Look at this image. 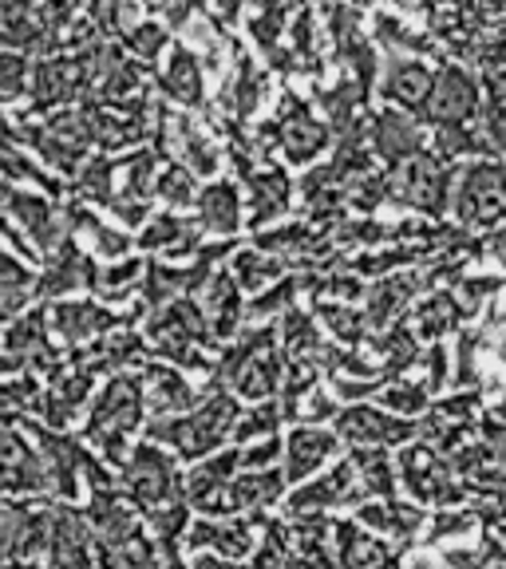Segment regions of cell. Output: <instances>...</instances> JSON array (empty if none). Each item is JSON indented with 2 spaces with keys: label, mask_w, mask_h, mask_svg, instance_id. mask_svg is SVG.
<instances>
[{
  "label": "cell",
  "mask_w": 506,
  "mask_h": 569,
  "mask_svg": "<svg viewBox=\"0 0 506 569\" xmlns=\"http://www.w3.org/2000/svg\"><path fill=\"white\" fill-rule=\"evenodd\" d=\"M4 218L24 226V233L36 241V249H40L44 258L71 238V226L63 222L68 210L60 213L52 202V194H28V190H20L17 182H4Z\"/></svg>",
  "instance_id": "30bf717a"
},
{
  "label": "cell",
  "mask_w": 506,
  "mask_h": 569,
  "mask_svg": "<svg viewBox=\"0 0 506 569\" xmlns=\"http://www.w3.org/2000/svg\"><path fill=\"white\" fill-rule=\"evenodd\" d=\"M380 403L391 411H404V416H424L427 403H431V391H427L424 380H404L400 376V380L384 383Z\"/></svg>",
  "instance_id": "f6af8a7d"
},
{
  "label": "cell",
  "mask_w": 506,
  "mask_h": 569,
  "mask_svg": "<svg viewBox=\"0 0 506 569\" xmlns=\"http://www.w3.org/2000/svg\"><path fill=\"white\" fill-rule=\"evenodd\" d=\"M439 419H447V423H475V411H479V391H463V396H452V400H439L436 408Z\"/></svg>",
  "instance_id": "9f6ffc18"
},
{
  "label": "cell",
  "mask_w": 506,
  "mask_h": 569,
  "mask_svg": "<svg viewBox=\"0 0 506 569\" xmlns=\"http://www.w3.org/2000/svg\"><path fill=\"white\" fill-rule=\"evenodd\" d=\"M479 345H483V332H475V329L459 332V368H455V383H459V388H475V383H479V372H475Z\"/></svg>",
  "instance_id": "db71d44e"
},
{
  "label": "cell",
  "mask_w": 506,
  "mask_h": 569,
  "mask_svg": "<svg viewBox=\"0 0 506 569\" xmlns=\"http://www.w3.org/2000/svg\"><path fill=\"white\" fill-rule=\"evenodd\" d=\"M297 293H301V277H285V281H277L274 289H261V293H254L246 317H254V320L281 317L285 309H294V297Z\"/></svg>",
  "instance_id": "7dc6e473"
},
{
  "label": "cell",
  "mask_w": 506,
  "mask_h": 569,
  "mask_svg": "<svg viewBox=\"0 0 506 569\" xmlns=\"http://www.w3.org/2000/svg\"><path fill=\"white\" fill-rule=\"evenodd\" d=\"M214 4H218V12H222V20H234L241 9V0H214Z\"/></svg>",
  "instance_id": "be15d7a7"
},
{
  "label": "cell",
  "mask_w": 506,
  "mask_h": 569,
  "mask_svg": "<svg viewBox=\"0 0 506 569\" xmlns=\"http://www.w3.org/2000/svg\"><path fill=\"white\" fill-rule=\"evenodd\" d=\"M17 423L24 427V431L36 439V443H40V455H44V462H48V475H52V495L63 498V502H71V498L80 495V487H76V471H83V462H88V451H83V447L76 443V439L63 436V431L48 427L44 419L20 416Z\"/></svg>",
  "instance_id": "5bb4252c"
},
{
  "label": "cell",
  "mask_w": 506,
  "mask_h": 569,
  "mask_svg": "<svg viewBox=\"0 0 506 569\" xmlns=\"http://www.w3.org/2000/svg\"><path fill=\"white\" fill-rule=\"evenodd\" d=\"M495 416H503V419H506V400H503V403H498V411H495Z\"/></svg>",
  "instance_id": "e7e4bbea"
},
{
  "label": "cell",
  "mask_w": 506,
  "mask_h": 569,
  "mask_svg": "<svg viewBox=\"0 0 506 569\" xmlns=\"http://www.w3.org/2000/svg\"><path fill=\"white\" fill-rule=\"evenodd\" d=\"M261 96H266V76L254 68V60H249V56H238V71L226 80L222 96H218V103H222V116L241 119V123H246V119L258 111Z\"/></svg>",
  "instance_id": "d6a6232c"
},
{
  "label": "cell",
  "mask_w": 506,
  "mask_h": 569,
  "mask_svg": "<svg viewBox=\"0 0 506 569\" xmlns=\"http://www.w3.org/2000/svg\"><path fill=\"white\" fill-rule=\"evenodd\" d=\"M206 305L202 309L210 312V325H214V337L218 340H230L241 325V281L230 277L226 269H214L202 284Z\"/></svg>",
  "instance_id": "83f0119b"
},
{
  "label": "cell",
  "mask_w": 506,
  "mask_h": 569,
  "mask_svg": "<svg viewBox=\"0 0 506 569\" xmlns=\"http://www.w3.org/2000/svg\"><path fill=\"white\" fill-rule=\"evenodd\" d=\"M483 518L475 515V507H439V515L431 518V533L427 542H444V538H467Z\"/></svg>",
  "instance_id": "681fc988"
},
{
  "label": "cell",
  "mask_w": 506,
  "mask_h": 569,
  "mask_svg": "<svg viewBox=\"0 0 506 569\" xmlns=\"http://www.w3.org/2000/svg\"><path fill=\"white\" fill-rule=\"evenodd\" d=\"M123 487L142 510L187 498V479L178 475V462L162 447H155V439L131 447V459L123 462Z\"/></svg>",
  "instance_id": "ba28073f"
},
{
  "label": "cell",
  "mask_w": 506,
  "mask_h": 569,
  "mask_svg": "<svg viewBox=\"0 0 506 569\" xmlns=\"http://www.w3.org/2000/svg\"><path fill=\"white\" fill-rule=\"evenodd\" d=\"M396 467H400L404 487L411 490L416 502H431V507H463V502L472 498V487L459 482V475H455V467L447 462V455L439 451L431 439L404 447Z\"/></svg>",
  "instance_id": "8992f818"
},
{
  "label": "cell",
  "mask_w": 506,
  "mask_h": 569,
  "mask_svg": "<svg viewBox=\"0 0 506 569\" xmlns=\"http://www.w3.org/2000/svg\"><path fill=\"white\" fill-rule=\"evenodd\" d=\"M348 459L356 462V471H360L365 487L373 490V498L396 495V475H391V462H388V455H384V447H353Z\"/></svg>",
  "instance_id": "b9f144b4"
},
{
  "label": "cell",
  "mask_w": 506,
  "mask_h": 569,
  "mask_svg": "<svg viewBox=\"0 0 506 569\" xmlns=\"http://www.w3.org/2000/svg\"><path fill=\"white\" fill-rule=\"evenodd\" d=\"M419 293H427L424 273H411V269H400V273H384L376 284H368V320H373V337L388 332L396 320H404V312L411 309Z\"/></svg>",
  "instance_id": "ffe728a7"
},
{
  "label": "cell",
  "mask_w": 506,
  "mask_h": 569,
  "mask_svg": "<svg viewBox=\"0 0 506 569\" xmlns=\"http://www.w3.org/2000/svg\"><path fill=\"white\" fill-rule=\"evenodd\" d=\"M155 194L162 198V202L170 206V210H187V206L198 202V182H195V170L187 167V162H167V167L159 170V182H155Z\"/></svg>",
  "instance_id": "60d3db41"
},
{
  "label": "cell",
  "mask_w": 506,
  "mask_h": 569,
  "mask_svg": "<svg viewBox=\"0 0 506 569\" xmlns=\"http://www.w3.org/2000/svg\"><path fill=\"white\" fill-rule=\"evenodd\" d=\"M48 332H52V320H48L44 309L12 317L9 329H4V376H20V372L52 376L68 352L52 348Z\"/></svg>",
  "instance_id": "9c48e42d"
},
{
  "label": "cell",
  "mask_w": 506,
  "mask_h": 569,
  "mask_svg": "<svg viewBox=\"0 0 506 569\" xmlns=\"http://www.w3.org/2000/svg\"><path fill=\"white\" fill-rule=\"evenodd\" d=\"M281 273H285V261L277 258V253L269 258V249L249 246L234 258V277H238L241 289H249V293H261V289L277 284V277Z\"/></svg>",
  "instance_id": "ab89813d"
},
{
  "label": "cell",
  "mask_w": 506,
  "mask_h": 569,
  "mask_svg": "<svg viewBox=\"0 0 506 569\" xmlns=\"http://www.w3.org/2000/svg\"><path fill=\"white\" fill-rule=\"evenodd\" d=\"M479 111V83L459 68V63H447L444 71H436V88L427 99L424 119L427 123H467Z\"/></svg>",
  "instance_id": "d6986e66"
},
{
  "label": "cell",
  "mask_w": 506,
  "mask_h": 569,
  "mask_svg": "<svg viewBox=\"0 0 506 569\" xmlns=\"http://www.w3.org/2000/svg\"><path fill=\"white\" fill-rule=\"evenodd\" d=\"M436 147L444 159H463V154H487V159H495V147L487 142V134H475V127L467 123H439Z\"/></svg>",
  "instance_id": "7bdbcfd3"
},
{
  "label": "cell",
  "mask_w": 506,
  "mask_h": 569,
  "mask_svg": "<svg viewBox=\"0 0 506 569\" xmlns=\"http://www.w3.org/2000/svg\"><path fill=\"white\" fill-rule=\"evenodd\" d=\"M333 546H337V561L340 566H380V561H400L404 546L388 550V542L365 533L356 522H333Z\"/></svg>",
  "instance_id": "f546056e"
},
{
  "label": "cell",
  "mask_w": 506,
  "mask_h": 569,
  "mask_svg": "<svg viewBox=\"0 0 506 569\" xmlns=\"http://www.w3.org/2000/svg\"><path fill=\"white\" fill-rule=\"evenodd\" d=\"M4 174H9V182H20V178H24V182H32V187L44 190V194L63 198L60 178H52V174H44L40 167H32V162L17 151V142H9V147H4Z\"/></svg>",
  "instance_id": "c3c4849f"
},
{
  "label": "cell",
  "mask_w": 506,
  "mask_h": 569,
  "mask_svg": "<svg viewBox=\"0 0 506 569\" xmlns=\"http://www.w3.org/2000/svg\"><path fill=\"white\" fill-rule=\"evenodd\" d=\"M202 218L198 222H190V218H178V213H159V218H151L147 222V230L139 233V249H147V253H167V258H187L190 249H202Z\"/></svg>",
  "instance_id": "484cf974"
},
{
  "label": "cell",
  "mask_w": 506,
  "mask_h": 569,
  "mask_svg": "<svg viewBox=\"0 0 506 569\" xmlns=\"http://www.w3.org/2000/svg\"><path fill=\"white\" fill-rule=\"evenodd\" d=\"M455 218L467 230H495L506 218V167L503 162H472L455 178Z\"/></svg>",
  "instance_id": "52a82bcc"
},
{
  "label": "cell",
  "mask_w": 506,
  "mask_h": 569,
  "mask_svg": "<svg viewBox=\"0 0 506 569\" xmlns=\"http://www.w3.org/2000/svg\"><path fill=\"white\" fill-rule=\"evenodd\" d=\"M142 388H147L151 416H187L198 408V391L190 388V380H182V368L159 360V356L142 368Z\"/></svg>",
  "instance_id": "44dd1931"
},
{
  "label": "cell",
  "mask_w": 506,
  "mask_h": 569,
  "mask_svg": "<svg viewBox=\"0 0 506 569\" xmlns=\"http://www.w3.org/2000/svg\"><path fill=\"white\" fill-rule=\"evenodd\" d=\"M373 151L380 154V159H388V167L419 154L424 151V134H419L416 119H411L408 111H400V107L380 111V116L373 119Z\"/></svg>",
  "instance_id": "d4e9b609"
},
{
  "label": "cell",
  "mask_w": 506,
  "mask_h": 569,
  "mask_svg": "<svg viewBox=\"0 0 506 569\" xmlns=\"http://www.w3.org/2000/svg\"><path fill=\"white\" fill-rule=\"evenodd\" d=\"M373 490L365 487L360 471H356V462L345 459L337 462L329 475H320L317 482H305L289 495V510H329V507H360L368 502Z\"/></svg>",
  "instance_id": "9a60e30c"
},
{
  "label": "cell",
  "mask_w": 506,
  "mask_h": 569,
  "mask_svg": "<svg viewBox=\"0 0 506 569\" xmlns=\"http://www.w3.org/2000/svg\"><path fill=\"white\" fill-rule=\"evenodd\" d=\"M285 419V403L281 400H261L254 411H241L238 427H234V443H249L258 436H274Z\"/></svg>",
  "instance_id": "bcb514c9"
},
{
  "label": "cell",
  "mask_w": 506,
  "mask_h": 569,
  "mask_svg": "<svg viewBox=\"0 0 506 569\" xmlns=\"http://www.w3.org/2000/svg\"><path fill=\"white\" fill-rule=\"evenodd\" d=\"M388 174H391V198L388 202L424 210L427 218H444L459 170H455L452 159H444V154L419 151L404 162H391Z\"/></svg>",
  "instance_id": "5b68a950"
},
{
  "label": "cell",
  "mask_w": 506,
  "mask_h": 569,
  "mask_svg": "<svg viewBox=\"0 0 506 569\" xmlns=\"http://www.w3.org/2000/svg\"><path fill=\"white\" fill-rule=\"evenodd\" d=\"M467 320L463 305L455 301L452 289H431L424 301L416 305V312L408 317V325L416 329L419 340H444L447 332H455Z\"/></svg>",
  "instance_id": "4dcf8cb0"
},
{
  "label": "cell",
  "mask_w": 506,
  "mask_h": 569,
  "mask_svg": "<svg viewBox=\"0 0 506 569\" xmlns=\"http://www.w3.org/2000/svg\"><path fill=\"white\" fill-rule=\"evenodd\" d=\"M99 561L96 530L88 515L71 507H52V546H48V569H91Z\"/></svg>",
  "instance_id": "2e32d148"
},
{
  "label": "cell",
  "mask_w": 506,
  "mask_h": 569,
  "mask_svg": "<svg viewBox=\"0 0 506 569\" xmlns=\"http://www.w3.org/2000/svg\"><path fill=\"white\" fill-rule=\"evenodd\" d=\"M159 88H162V96L175 99V103H182V107H202L206 103L202 63H198V56L190 52L187 44L170 48V63L159 76Z\"/></svg>",
  "instance_id": "f1b7e54d"
},
{
  "label": "cell",
  "mask_w": 506,
  "mask_h": 569,
  "mask_svg": "<svg viewBox=\"0 0 506 569\" xmlns=\"http://www.w3.org/2000/svg\"><path fill=\"white\" fill-rule=\"evenodd\" d=\"M254 139H258V147H261L266 159L281 151L289 162L305 167V162L317 159V154L325 151L337 134H333L329 123H320V119L312 116L309 103H305L297 91H285L281 103H277V119L261 123L258 131H254Z\"/></svg>",
  "instance_id": "277c9868"
},
{
  "label": "cell",
  "mask_w": 506,
  "mask_h": 569,
  "mask_svg": "<svg viewBox=\"0 0 506 569\" xmlns=\"http://www.w3.org/2000/svg\"><path fill=\"white\" fill-rule=\"evenodd\" d=\"M431 88H436V71L424 68L419 60H400V56H391V60L384 63V88H380L384 99L404 107V111H411V116L424 119Z\"/></svg>",
  "instance_id": "603a6c76"
},
{
  "label": "cell",
  "mask_w": 506,
  "mask_h": 569,
  "mask_svg": "<svg viewBox=\"0 0 506 569\" xmlns=\"http://www.w3.org/2000/svg\"><path fill=\"white\" fill-rule=\"evenodd\" d=\"M483 134L495 147V154H506V99L503 103H495V99L487 103V111H483Z\"/></svg>",
  "instance_id": "680465c9"
},
{
  "label": "cell",
  "mask_w": 506,
  "mask_h": 569,
  "mask_svg": "<svg viewBox=\"0 0 506 569\" xmlns=\"http://www.w3.org/2000/svg\"><path fill=\"white\" fill-rule=\"evenodd\" d=\"M424 383H427V391L436 396V391H444V383H447V356H444V348H427V356H424Z\"/></svg>",
  "instance_id": "91938a15"
},
{
  "label": "cell",
  "mask_w": 506,
  "mask_h": 569,
  "mask_svg": "<svg viewBox=\"0 0 506 569\" xmlns=\"http://www.w3.org/2000/svg\"><path fill=\"white\" fill-rule=\"evenodd\" d=\"M142 273H147V258H127L111 269L96 266V277H91L88 289L99 301H127L135 289H142Z\"/></svg>",
  "instance_id": "74e56055"
},
{
  "label": "cell",
  "mask_w": 506,
  "mask_h": 569,
  "mask_svg": "<svg viewBox=\"0 0 506 569\" xmlns=\"http://www.w3.org/2000/svg\"><path fill=\"white\" fill-rule=\"evenodd\" d=\"M96 277V261L80 246V238L71 233L60 249H52L44 258V273H40V297H68L71 289H88Z\"/></svg>",
  "instance_id": "7402d4cb"
},
{
  "label": "cell",
  "mask_w": 506,
  "mask_h": 569,
  "mask_svg": "<svg viewBox=\"0 0 506 569\" xmlns=\"http://www.w3.org/2000/svg\"><path fill=\"white\" fill-rule=\"evenodd\" d=\"M356 522L373 526V530H380L384 538H396L400 546H411V538L419 533V526L427 522L424 507H411V502H384V507H376V502H360V510H356Z\"/></svg>",
  "instance_id": "1f68e13d"
},
{
  "label": "cell",
  "mask_w": 506,
  "mask_h": 569,
  "mask_svg": "<svg viewBox=\"0 0 506 569\" xmlns=\"http://www.w3.org/2000/svg\"><path fill=\"white\" fill-rule=\"evenodd\" d=\"M281 451H285V443L277 439V431H274V436H266L258 447H241V467H246V471H261V467H274V462L281 459Z\"/></svg>",
  "instance_id": "6f0895ef"
},
{
  "label": "cell",
  "mask_w": 506,
  "mask_h": 569,
  "mask_svg": "<svg viewBox=\"0 0 506 569\" xmlns=\"http://www.w3.org/2000/svg\"><path fill=\"white\" fill-rule=\"evenodd\" d=\"M285 482L289 475L274 471V467H261V471L249 475H234V507L238 510H269L277 498L285 495Z\"/></svg>",
  "instance_id": "8d00e7d4"
},
{
  "label": "cell",
  "mask_w": 506,
  "mask_h": 569,
  "mask_svg": "<svg viewBox=\"0 0 506 569\" xmlns=\"http://www.w3.org/2000/svg\"><path fill=\"white\" fill-rule=\"evenodd\" d=\"M289 48H294L297 60H301V71H309V76H320V71H325L320 48H317V17H312L309 4L297 12L294 28H289Z\"/></svg>",
  "instance_id": "ee69618b"
},
{
  "label": "cell",
  "mask_w": 506,
  "mask_h": 569,
  "mask_svg": "<svg viewBox=\"0 0 506 569\" xmlns=\"http://www.w3.org/2000/svg\"><path fill=\"white\" fill-rule=\"evenodd\" d=\"M246 187H249V210H254L249 226H254V230H261L266 222H274L277 213L289 210L294 182H289V174H285L281 167L254 170V174H246Z\"/></svg>",
  "instance_id": "4316f807"
},
{
  "label": "cell",
  "mask_w": 506,
  "mask_h": 569,
  "mask_svg": "<svg viewBox=\"0 0 506 569\" xmlns=\"http://www.w3.org/2000/svg\"><path fill=\"white\" fill-rule=\"evenodd\" d=\"M483 258H490L498 266V273H506V230H490L487 238H483Z\"/></svg>",
  "instance_id": "6125c7cd"
},
{
  "label": "cell",
  "mask_w": 506,
  "mask_h": 569,
  "mask_svg": "<svg viewBox=\"0 0 506 569\" xmlns=\"http://www.w3.org/2000/svg\"><path fill=\"white\" fill-rule=\"evenodd\" d=\"M340 416V408H337V400L333 396H325V391H305L301 400L289 408V419H305V423H325V419H337Z\"/></svg>",
  "instance_id": "f5cc1de1"
},
{
  "label": "cell",
  "mask_w": 506,
  "mask_h": 569,
  "mask_svg": "<svg viewBox=\"0 0 506 569\" xmlns=\"http://www.w3.org/2000/svg\"><path fill=\"white\" fill-rule=\"evenodd\" d=\"M32 297H40V277L28 266H20L17 253L9 249L0 258V312H4V320H12L24 305H32Z\"/></svg>",
  "instance_id": "d590c367"
},
{
  "label": "cell",
  "mask_w": 506,
  "mask_h": 569,
  "mask_svg": "<svg viewBox=\"0 0 506 569\" xmlns=\"http://www.w3.org/2000/svg\"><path fill=\"white\" fill-rule=\"evenodd\" d=\"M142 312H147V305H135L131 317H123V312H111L96 301H56L52 309H48V320H52V332L63 345L80 348V345H88V340L107 337L111 329H127V325L135 329V320H139Z\"/></svg>",
  "instance_id": "8fae6325"
},
{
  "label": "cell",
  "mask_w": 506,
  "mask_h": 569,
  "mask_svg": "<svg viewBox=\"0 0 506 569\" xmlns=\"http://www.w3.org/2000/svg\"><path fill=\"white\" fill-rule=\"evenodd\" d=\"M337 436L353 447H396L411 443V436L419 431L416 419L391 416V408H373V403H353V408H340V416L333 419Z\"/></svg>",
  "instance_id": "7c38bea8"
},
{
  "label": "cell",
  "mask_w": 506,
  "mask_h": 569,
  "mask_svg": "<svg viewBox=\"0 0 506 569\" xmlns=\"http://www.w3.org/2000/svg\"><path fill=\"white\" fill-rule=\"evenodd\" d=\"M238 419H241V408L230 391L210 388L202 408L187 411V416H155L142 431H147V439H155V443L175 447L178 459H202V455H210L226 436H234Z\"/></svg>",
  "instance_id": "7a4b0ae2"
},
{
  "label": "cell",
  "mask_w": 506,
  "mask_h": 569,
  "mask_svg": "<svg viewBox=\"0 0 506 569\" xmlns=\"http://www.w3.org/2000/svg\"><path fill=\"white\" fill-rule=\"evenodd\" d=\"M281 332L277 329H249L234 348H226L222 360L214 365V383L210 388H226L230 383L234 396L241 400H274L277 388L285 383L281 368Z\"/></svg>",
  "instance_id": "6da1fadb"
},
{
  "label": "cell",
  "mask_w": 506,
  "mask_h": 569,
  "mask_svg": "<svg viewBox=\"0 0 506 569\" xmlns=\"http://www.w3.org/2000/svg\"><path fill=\"white\" fill-rule=\"evenodd\" d=\"M479 431H483V439H487V443H490V451H495V459L506 467V419L490 411V416H483Z\"/></svg>",
  "instance_id": "94428289"
},
{
  "label": "cell",
  "mask_w": 506,
  "mask_h": 569,
  "mask_svg": "<svg viewBox=\"0 0 506 569\" xmlns=\"http://www.w3.org/2000/svg\"><path fill=\"white\" fill-rule=\"evenodd\" d=\"M88 88H91V68H88V60H83V52L52 56V60L36 63V71H32V91H28V96H32L28 111L44 116V111H52V107L71 103V99H80Z\"/></svg>",
  "instance_id": "4fadbf2b"
},
{
  "label": "cell",
  "mask_w": 506,
  "mask_h": 569,
  "mask_svg": "<svg viewBox=\"0 0 506 569\" xmlns=\"http://www.w3.org/2000/svg\"><path fill=\"white\" fill-rule=\"evenodd\" d=\"M312 312H317V317L337 332V340H345L348 348L373 340V320H368V312L348 309V301H329V297H320V301H312Z\"/></svg>",
  "instance_id": "f35d334b"
},
{
  "label": "cell",
  "mask_w": 506,
  "mask_h": 569,
  "mask_svg": "<svg viewBox=\"0 0 506 569\" xmlns=\"http://www.w3.org/2000/svg\"><path fill=\"white\" fill-rule=\"evenodd\" d=\"M4 495H48L52 490V475H48V462L32 451V443H24L17 419H4Z\"/></svg>",
  "instance_id": "e0dca14e"
},
{
  "label": "cell",
  "mask_w": 506,
  "mask_h": 569,
  "mask_svg": "<svg viewBox=\"0 0 506 569\" xmlns=\"http://www.w3.org/2000/svg\"><path fill=\"white\" fill-rule=\"evenodd\" d=\"M266 522H269L266 510H249V518L230 515L226 522H218V518L206 515L187 530V546H190V553L210 546V550L222 553L226 561L249 558V553H254V526H266Z\"/></svg>",
  "instance_id": "ac0fdd59"
},
{
  "label": "cell",
  "mask_w": 506,
  "mask_h": 569,
  "mask_svg": "<svg viewBox=\"0 0 506 569\" xmlns=\"http://www.w3.org/2000/svg\"><path fill=\"white\" fill-rule=\"evenodd\" d=\"M142 4H147L155 17H162L167 24H175V28H187L190 20L202 12V0H142Z\"/></svg>",
  "instance_id": "11a10c76"
},
{
  "label": "cell",
  "mask_w": 506,
  "mask_h": 569,
  "mask_svg": "<svg viewBox=\"0 0 506 569\" xmlns=\"http://www.w3.org/2000/svg\"><path fill=\"white\" fill-rule=\"evenodd\" d=\"M340 443L345 439L337 436V427L333 431H325L320 423L297 427L289 443H285V475H289V482H305L309 475H317V467L329 462L340 451Z\"/></svg>",
  "instance_id": "cb8c5ba5"
},
{
  "label": "cell",
  "mask_w": 506,
  "mask_h": 569,
  "mask_svg": "<svg viewBox=\"0 0 506 569\" xmlns=\"http://www.w3.org/2000/svg\"><path fill=\"white\" fill-rule=\"evenodd\" d=\"M32 63L24 60L20 52H12L0 60V91H4V103H17L24 91H32Z\"/></svg>",
  "instance_id": "f907efd6"
},
{
  "label": "cell",
  "mask_w": 506,
  "mask_h": 569,
  "mask_svg": "<svg viewBox=\"0 0 506 569\" xmlns=\"http://www.w3.org/2000/svg\"><path fill=\"white\" fill-rule=\"evenodd\" d=\"M68 226L76 238H83L96 253H103V258H127V249H131V233L111 230L107 222H99L96 210H88L83 202L68 206Z\"/></svg>",
  "instance_id": "e575fe53"
},
{
  "label": "cell",
  "mask_w": 506,
  "mask_h": 569,
  "mask_svg": "<svg viewBox=\"0 0 506 569\" xmlns=\"http://www.w3.org/2000/svg\"><path fill=\"white\" fill-rule=\"evenodd\" d=\"M142 408H147V388H142V380L131 372H116L107 380V388L99 391L96 408H91V416H88V443H96L107 462L123 467V462L131 459L127 436L139 431Z\"/></svg>",
  "instance_id": "3957f363"
},
{
  "label": "cell",
  "mask_w": 506,
  "mask_h": 569,
  "mask_svg": "<svg viewBox=\"0 0 506 569\" xmlns=\"http://www.w3.org/2000/svg\"><path fill=\"white\" fill-rule=\"evenodd\" d=\"M123 44L131 56H139V60H159V52L170 44V36L162 24H135L131 32L123 36Z\"/></svg>",
  "instance_id": "816d5d0a"
},
{
  "label": "cell",
  "mask_w": 506,
  "mask_h": 569,
  "mask_svg": "<svg viewBox=\"0 0 506 569\" xmlns=\"http://www.w3.org/2000/svg\"><path fill=\"white\" fill-rule=\"evenodd\" d=\"M198 218L210 233L218 238H234L241 230V198L230 182H210L198 194Z\"/></svg>",
  "instance_id": "836d02e7"
}]
</instances>
